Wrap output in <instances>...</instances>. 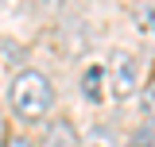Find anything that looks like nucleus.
I'll use <instances>...</instances> for the list:
<instances>
[{
	"instance_id": "obj_9",
	"label": "nucleus",
	"mask_w": 155,
	"mask_h": 147,
	"mask_svg": "<svg viewBox=\"0 0 155 147\" xmlns=\"http://www.w3.org/2000/svg\"><path fill=\"white\" fill-rule=\"evenodd\" d=\"M4 147H31V139H19V136H16V139H8Z\"/></svg>"
},
{
	"instance_id": "obj_3",
	"label": "nucleus",
	"mask_w": 155,
	"mask_h": 147,
	"mask_svg": "<svg viewBox=\"0 0 155 147\" xmlns=\"http://www.w3.org/2000/svg\"><path fill=\"white\" fill-rule=\"evenodd\" d=\"M81 97L85 101H105V66H85V74H81Z\"/></svg>"
},
{
	"instance_id": "obj_1",
	"label": "nucleus",
	"mask_w": 155,
	"mask_h": 147,
	"mask_svg": "<svg viewBox=\"0 0 155 147\" xmlns=\"http://www.w3.org/2000/svg\"><path fill=\"white\" fill-rule=\"evenodd\" d=\"M8 101H12V112H16L19 120H43L51 112V105H54V89H51V81L43 74L27 70V74H19L16 81H12Z\"/></svg>"
},
{
	"instance_id": "obj_10",
	"label": "nucleus",
	"mask_w": 155,
	"mask_h": 147,
	"mask_svg": "<svg viewBox=\"0 0 155 147\" xmlns=\"http://www.w3.org/2000/svg\"><path fill=\"white\" fill-rule=\"evenodd\" d=\"M4 143H8V139H4V128H0V147H4Z\"/></svg>"
},
{
	"instance_id": "obj_7",
	"label": "nucleus",
	"mask_w": 155,
	"mask_h": 147,
	"mask_svg": "<svg viewBox=\"0 0 155 147\" xmlns=\"http://www.w3.org/2000/svg\"><path fill=\"white\" fill-rule=\"evenodd\" d=\"M140 105H143V112H147V116L155 120V81L147 85V93H143V101H140Z\"/></svg>"
},
{
	"instance_id": "obj_6",
	"label": "nucleus",
	"mask_w": 155,
	"mask_h": 147,
	"mask_svg": "<svg viewBox=\"0 0 155 147\" xmlns=\"http://www.w3.org/2000/svg\"><path fill=\"white\" fill-rule=\"evenodd\" d=\"M128 147H155V124H143V128L132 136V143Z\"/></svg>"
},
{
	"instance_id": "obj_8",
	"label": "nucleus",
	"mask_w": 155,
	"mask_h": 147,
	"mask_svg": "<svg viewBox=\"0 0 155 147\" xmlns=\"http://www.w3.org/2000/svg\"><path fill=\"white\" fill-rule=\"evenodd\" d=\"M136 19H140V23H147V27L155 31V8H151V12H143V16H136Z\"/></svg>"
},
{
	"instance_id": "obj_4",
	"label": "nucleus",
	"mask_w": 155,
	"mask_h": 147,
	"mask_svg": "<svg viewBox=\"0 0 155 147\" xmlns=\"http://www.w3.org/2000/svg\"><path fill=\"white\" fill-rule=\"evenodd\" d=\"M43 147H78V136H74V128H70L66 120H58V124H51V128H47Z\"/></svg>"
},
{
	"instance_id": "obj_5",
	"label": "nucleus",
	"mask_w": 155,
	"mask_h": 147,
	"mask_svg": "<svg viewBox=\"0 0 155 147\" xmlns=\"http://www.w3.org/2000/svg\"><path fill=\"white\" fill-rule=\"evenodd\" d=\"M81 147H116V139H113L109 128H93L85 139H81Z\"/></svg>"
},
{
	"instance_id": "obj_2",
	"label": "nucleus",
	"mask_w": 155,
	"mask_h": 147,
	"mask_svg": "<svg viewBox=\"0 0 155 147\" xmlns=\"http://www.w3.org/2000/svg\"><path fill=\"white\" fill-rule=\"evenodd\" d=\"M140 85V58L132 54H116L113 66H109V93L113 101H128Z\"/></svg>"
}]
</instances>
